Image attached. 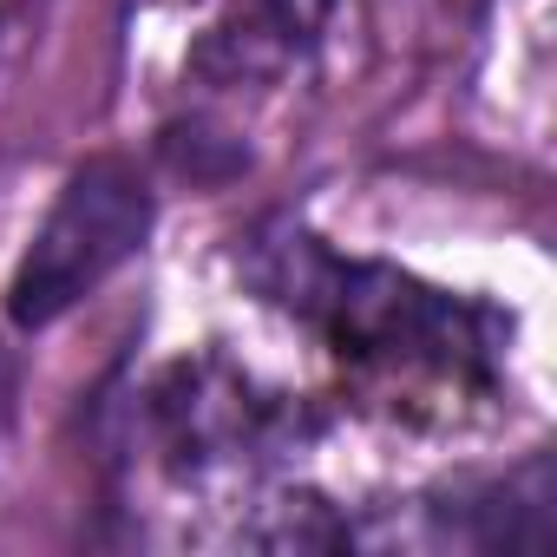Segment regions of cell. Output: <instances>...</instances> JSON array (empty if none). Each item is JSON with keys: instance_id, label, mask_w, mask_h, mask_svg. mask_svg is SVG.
Wrapping results in <instances>:
<instances>
[{"instance_id": "3", "label": "cell", "mask_w": 557, "mask_h": 557, "mask_svg": "<svg viewBox=\"0 0 557 557\" xmlns=\"http://www.w3.org/2000/svg\"><path fill=\"white\" fill-rule=\"evenodd\" d=\"M151 236V184L125 158H86L66 190L53 197L47 223L34 230L14 283L8 315L14 329H47L73 302H86L119 262H132Z\"/></svg>"}, {"instance_id": "4", "label": "cell", "mask_w": 557, "mask_h": 557, "mask_svg": "<svg viewBox=\"0 0 557 557\" xmlns=\"http://www.w3.org/2000/svg\"><path fill=\"white\" fill-rule=\"evenodd\" d=\"M342 0H236V14L210 34L203 53L230 47L236 66H262V60H296L322 40V27L335 21Z\"/></svg>"}, {"instance_id": "5", "label": "cell", "mask_w": 557, "mask_h": 557, "mask_svg": "<svg viewBox=\"0 0 557 557\" xmlns=\"http://www.w3.org/2000/svg\"><path fill=\"white\" fill-rule=\"evenodd\" d=\"M8 413H14V355L0 348V433H8Z\"/></svg>"}, {"instance_id": "1", "label": "cell", "mask_w": 557, "mask_h": 557, "mask_svg": "<svg viewBox=\"0 0 557 557\" xmlns=\"http://www.w3.org/2000/svg\"><path fill=\"white\" fill-rule=\"evenodd\" d=\"M236 269L249 289L289 309L335 361L387 387L492 394L505 368V315L466 296H446L420 275L368 256H342L296 223H262L236 236Z\"/></svg>"}, {"instance_id": "2", "label": "cell", "mask_w": 557, "mask_h": 557, "mask_svg": "<svg viewBox=\"0 0 557 557\" xmlns=\"http://www.w3.org/2000/svg\"><path fill=\"white\" fill-rule=\"evenodd\" d=\"M138 426H145L158 466L177 479L249 472V466H269V459L309 446V433H315L302 400L269 394L256 374H243L223 355L171 361L138 394Z\"/></svg>"}]
</instances>
